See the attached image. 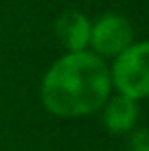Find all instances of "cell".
Here are the masks:
<instances>
[{
    "label": "cell",
    "instance_id": "5b68a950",
    "mask_svg": "<svg viewBox=\"0 0 149 151\" xmlns=\"http://www.w3.org/2000/svg\"><path fill=\"white\" fill-rule=\"evenodd\" d=\"M103 125L110 134H130L140 118L138 101L114 94L103 103Z\"/></svg>",
    "mask_w": 149,
    "mask_h": 151
},
{
    "label": "cell",
    "instance_id": "6da1fadb",
    "mask_svg": "<svg viewBox=\"0 0 149 151\" xmlns=\"http://www.w3.org/2000/svg\"><path fill=\"white\" fill-rule=\"evenodd\" d=\"M112 96L110 68L92 50L66 53L46 70L40 99L46 112L59 118L90 116Z\"/></svg>",
    "mask_w": 149,
    "mask_h": 151
},
{
    "label": "cell",
    "instance_id": "7a4b0ae2",
    "mask_svg": "<svg viewBox=\"0 0 149 151\" xmlns=\"http://www.w3.org/2000/svg\"><path fill=\"white\" fill-rule=\"evenodd\" d=\"M149 44L138 40L114 57L110 68V83L116 94L132 101H143L149 94Z\"/></svg>",
    "mask_w": 149,
    "mask_h": 151
},
{
    "label": "cell",
    "instance_id": "3957f363",
    "mask_svg": "<svg viewBox=\"0 0 149 151\" xmlns=\"http://www.w3.org/2000/svg\"><path fill=\"white\" fill-rule=\"evenodd\" d=\"M136 42V33L132 22L121 13H103L96 22L90 24V44L92 53L99 55L101 59L112 57L114 59L119 53L132 46Z\"/></svg>",
    "mask_w": 149,
    "mask_h": 151
},
{
    "label": "cell",
    "instance_id": "8992f818",
    "mask_svg": "<svg viewBox=\"0 0 149 151\" xmlns=\"http://www.w3.org/2000/svg\"><path fill=\"white\" fill-rule=\"evenodd\" d=\"M130 151H149V134L147 129H136L130 140Z\"/></svg>",
    "mask_w": 149,
    "mask_h": 151
},
{
    "label": "cell",
    "instance_id": "277c9868",
    "mask_svg": "<svg viewBox=\"0 0 149 151\" xmlns=\"http://www.w3.org/2000/svg\"><path fill=\"white\" fill-rule=\"evenodd\" d=\"M90 24L92 22L81 11L70 9L55 20L53 31L66 53H81V50H88L90 44Z\"/></svg>",
    "mask_w": 149,
    "mask_h": 151
}]
</instances>
